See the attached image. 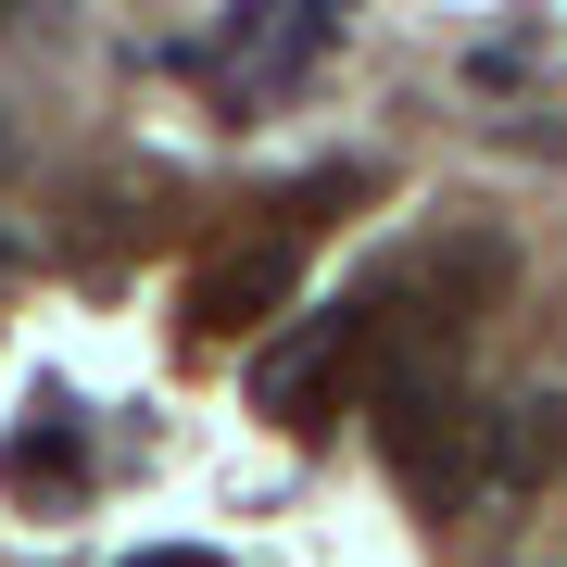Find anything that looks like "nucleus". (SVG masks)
Returning <instances> with one entry per match:
<instances>
[{
	"label": "nucleus",
	"mask_w": 567,
	"mask_h": 567,
	"mask_svg": "<svg viewBox=\"0 0 567 567\" xmlns=\"http://www.w3.org/2000/svg\"><path fill=\"white\" fill-rule=\"evenodd\" d=\"M126 567H215V555H189V543H164V555H126Z\"/></svg>",
	"instance_id": "423d86ee"
},
{
	"label": "nucleus",
	"mask_w": 567,
	"mask_h": 567,
	"mask_svg": "<svg viewBox=\"0 0 567 567\" xmlns=\"http://www.w3.org/2000/svg\"><path fill=\"white\" fill-rule=\"evenodd\" d=\"M353 353H365V303H328L303 341H278L252 365V404L278 416V429H328V391L353 379Z\"/></svg>",
	"instance_id": "f03ea898"
},
{
	"label": "nucleus",
	"mask_w": 567,
	"mask_h": 567,
	"mask_svg": "<svg viewBox=\"0 0 567 567\" xmlns=\"http://www.w3.org/2000/svg\"><path fill=\"white\" fill-rule=\"evenodd\" d=\"M555 466H567V391H529V404L480 416V480H505V492H543Z\"/></svg>",
	"instance_id": "20e7f679"
},
{
	"label": "nucleus",
	"mask_w": 567,
	"mask_h": 567,
	"mask_svg": "<svg viewBox=\"0 0 567 567\" xmlns=\"http://www.w3.org/2000/svg\"><path fill=\"white\" fill-rule=\"evenodd\" d=\"M0 492H76V429L39 416L25 442H0Z\"/></svg>",
	"instance_id": "39448f33"
},
{
	"label": "nucleus",
	"mask_w": 567,
	"mask_h": 567,
	"mask_svg": "<svg viewBox=\"0 0 567 567\" xmlns=\"http://www.w3.org/2000/svg\"><path fill=\"white\" fill-rule=\"evenodd\" d=\"M278 290H290V240H227V252H203V278H189V341H240V328H265Z\"/></svg>",
	"instance_id": "7ed1b4c3"
},
{
	"label": "nucleus",
	"mask_w": 567,
	"mask_h": 567,
	"mask_svg": "<svg viewBox=\"0 0 567 567\" xmlns=\"http://www.w3.org/2000/svg\"><path fill=\"white\" fill-rule=\"evenodd\" d=\"M379 442L416 492H466L480 480V416L454 404L442 379H379Z\"/></svg>",
	"instance_id": "f257e3e1"
}]
</instances>
